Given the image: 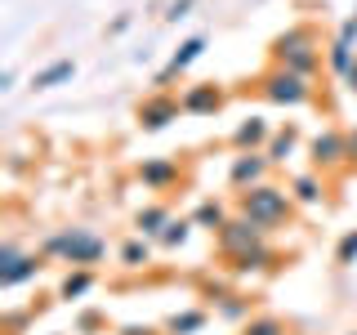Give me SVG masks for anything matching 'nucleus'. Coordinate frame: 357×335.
<instances>
[{
    "instance_id": "4",
    "label": "nucleus",
    "mask_w": 357,
    "mask_h": 335,
    "mask_svg": "<svg viewBox=\"0 0 357 335\" xmlns=\"http://www.w3.org/2000/svg\"><path fill=\"white\" fill-rule=\"evenodd\" d=\"M255 89H259V94H264L273 107H308L312 98H317L312 81H304V76H295V72H286V67H268Z\"/></svg>"
},
{
    "instance_id": "14",
    "label": "nucleus",
    "mask_w": 357,
    "mask_h": 335,
    "mask_svg": "<svg viewBox=\"0 0 357 335\" xmlns=\"http://www.w3.org/2000/svg\"><path fill=\"white\" fill-rule=\"evenodd\" d=\"M45 264H50V260H45L40 251H22L9 268H0V286H5V290H18V286L36 282V277L45 273Z\"/></svg>"
},
{
    "instance_id": "8",
    "label": "nucleus",
    "mask_w": 357,
    "mask_h": 335,
    "mask_svg": "<svg viewBox=\"0 0 357 335\" xmlns=\"http://www.w3.org/2000/svg\"><path fill=\"white\" fill-rule=\"evenodd\" d=\"M282 268V251H277L273 241H264V246H250V251H241V255H232L228 260V277H264V273H277Z\"/></svg>"
},
{
    "instance_id": "20",
    "label": "nucleus",
    "mask_w": 357,
    "mask_h": 335,
    "mask_svg": "<svg viewBox=\"0 0 357 335\" xmlns=\"http://www.w3.org/2000/svg\"><path fill=\"white\" fill-rule=\"evenodd\" d=\"M94 286H98V273H94V268H67L59 290H54V299H67V304H72V299H85Z\"/></svg>"
},
{
    "instance_id": "32",
    "label": "nucleus",
    "mask_w": 357,
    "mask_h": 335,
    "mask_svg": "<svg viewBox=\"0 0 357 335\" xmlns=\"http://www.w3.org/2000/svg\"><path fill=\"white\" fill-rule=\"evenodd\" d=\"M130 27H134V14H116V18L107 22V36H126Z\"/></svg>"
},
{
    "instance_id": "34",
    "label": "nucleus",
    "mask_w": 357,
    "mask_h": 335,
    "mask_svg": "<svg viewBox=\"0 0 357 335\" xmlns=\"http://www.w3.org/2000/svg\"><path fill=\"white\" fill-rule=\"evenodd\" d=\"M76 327H81V331H98V327H103V318H98V313H81Z\"/></svg>"
},
{
    "instance_id": "11",
    "label": "nucleus",
    "mask_w": 357,
    "mask_h": 335,
    "mask_svg": "<svg viewBox=\"0 0 357 335\" xmlns=\"http://www.w3.org/2000/svg\"><path fill=\"white\" fill-rule=\"evenodd\" d=\"M178 103H183V117H215L228 103V89L219 81H197V85H183Z\"/></svg>"
},
{
    "instance_id": "3",
    "label": "nucleus",
    "mask_w": 357,
    "mask_h": 335,
    "mask_svg": "<svg viewBox=\"0 0 357 335\" xmlns=\"http://www.w3.org/2000/svg\"><path fill=\"white\" fill-rule=\"evenodd\" d=\"M237 215L264 223L268 232H277V228L290 223V215H295V197H290V188H282V184L268 179V184H259V188L237 193Z\"/></svg>"
},
{
    "instance_id": "35",
    "label": "nucleus",
    "mask_w": 357,
    "mask_h": 335,
    "mask_svg": "<svg viewBox=\"0 0 357 335\" xmlns=\"http://www.w3.org/2000/svg\"><path fill=\"white\" fill-rule=\"evenodd\" d=\"M349 170H357V130H349Z\"/></svg>"
},
{
    "instance_id": "22",
    "label": "nucleus",
    "mask_w": 357,
    "mask_h": 335,
    "mask_svg": "<svg viewBox=\"0 0 357 335\" xmlns=\"http://www.w3.org/2000/svg\"><path fill=\"white\" fill-rule=\"evenodd\" d=\"M206 322H210V313L206 308H178V313H170L165 318V335H201L206 331Z\"/></svg>"
},
{
    "instance_id": "19",
    "label": "nucleus",
    "mask_w": 357,
    "mask_h": 335,
    "mask_svg": "<svg viewBox=\"0 0 357 335\" xmlns=\"http://www.w3.org/2000/svg\"><path fill=\"white\" fill-rule=\"evenodd\" d=\"M116 260H121V268H126V273H143V268L156 260V241H148V237H139V232H134V237L121 241Z\"/></svg>"
},
{
    "instance_id": "36",
    "label": "nucleus",
    "mask_w": 357,
    "mask_h": 335,
    "mask_svg": "<svg viewBox=\"0 0 357 335\" xmlns=\"http://www.w3.org/2000/svg\"><path fill=\"white\" fill-rule=\"evenodd\" d=\"M14 81H18V72H14V67H5V76H0V89L9 94V89H14Z\"/></svg>"
},
{
    "instance_id": "26",
    "label": "nucleus",
    "mask_w": 357,
    "mask_h": 335,
    "mask_svg": "<svg viewBox=\"0 0 357 335\" xmlns=\"http://www.w3.org/2000/svg\"><path fill=\"white\" fill-rule=\"evenodd\" d=\"M241 335H290V331L277 313H255L250 322H241Z\"/></svg>"
},
{
    "instance_id": "30",
    "label": "nucleus",
    "mask_w": 357,
    "mask_h": 335,
    "mask_svg": "<svg viewBox=\"0 0 357 335\" xmlns=\"http://www.w3.org/2000/svg\"><path fill=\"white\" fill-rule=\"evenodd\" d=\"M335 40H344V45H357V14H349L340 22V31H335Z\"/></svg>"
},
{
    "instance_id": "24",
    "label": "nucleus",
    "mask_w": 357,
    "mask_h": 335,
    "mask_svg": "<svg viewBox=\"0 0 357 335\" xmlns=\"http://www.w3.org/2000/svg\"><path fill=\"white\" fill-rule=\"evenodd\" d=\"M353 63H357V45H344V40H331L326 45V72L331 76H349L353 72Z\"/></svg>"
},
{
    "instance_id": "1",
    "label": "nucleus",
    "mask_w": 357,
    "mask_h": 335,
    "mask_svg": "<svg viewBox=\"0 0 357 335\" xmlns=\"http://www.w3.org/2000/svg\"><path fill=\"white\" fill-rule=\"evenodd\" d=\"M36 251L45 255V260H59L67 268H98L107 260V241L98 237L94 228H85V223H67V228L45 232Z\"/></svg>"
},
{
    "instance_id": "33",
    "label": "nucleus",
    "mask_w": 357,
    "mask_h": 335,
    "mask_svg": "<svg viewBox=\"0 0 357 335\" xmlns=\"http://www.w3.org/2000/svg\"><path fill=\"white\" fill-rule=\"evenodd\" d=\"M18 255H22V251H18V241H5V246H0V268H9V264L18 260Z\"/></svg>"
},
{
    "instance_id": "17",
    "label": "nucleus",
    "mask_w": 357,
    "mask_h": 335,
    "mask_svg": "<svg viewBox=\"0 0 357 335\" xmlns=\"http://www.w3.org/2000/svg\"><path fill=\"white\" fill-rule=\"evenodd\" d=\"M268 139H273V126H268V117H245L237 130H232V148L237 152H264Z\"/></svg>"
},
{
    "instance_id": "9",
    "label": "nucleus",
    "mask_w": 357,
    "mask_h": 335,
    "mask_svg": "<svg viewBox=\"0 0 357 335\" xmlns=\"http://www.w3.org/2000/svg\"><path fill=\"white\" fill-rule=\"evenodd\" d=\"M134 179H139L148 193H170L178 179H183V161H174V156H143V161L134 165Z\"/></svg>"
},
{
    "instance_id": "25",
    "label": "nucleus",
    "mask_w": 357,
    "mask_h": 335,
    "mask_svg": "<svg viewBox=\"0 0 357 335\" xmlns=\"http://www.w3.org/2000/svg\"><path fill=\"white\" fill-rule=\"evenodd\" d=\"M215 313L223 322H250L255 318V308H250V299L241 295V290H228L223 299H215Z\"/></svg>"
},
{
    "instance_id": "21",
    "label": "nucleus",
    "mask_w": 357,
    "mask_h": 335,
    "mask_svg": "<svg viewBox=\"0 0 357 335\" xmlns=\"http://www.w3.org/2000/svg\"><path fill=\"white\" fill-rule=\"evenodd\" d=\"M188 219H192L197 228H206V232H219L223 223L232 219V210L223 206V201H215V197H201L197 206H192V215H188Z\"/></svg>"
},
{
    "instance_id": "7",
    "label": "nucleus",
    "mask_w": 357,
    "mask_h": 335,
    "mask_svg": "<svg viewBox=\"0 0 357 335\" xmlns=\"http://www.w3.org/2000/svg\"><path fill=\"white\" fill-rule=\"evenodd\" d=\"M215 241H219V251H223V260H232V255H241V251H250V246H264L268 241V228L264 223H255V219H245L232 210V219L223 223V228L215 232Z\"/></svg>"
},
{
    "instance_id": "29",
    "label": "nucleus",
    "mask_w": 357,
    "mask_h": 335,
    "mask_svg": "<svg viewBox=\"0 0 357 335\" xmlns=\"http://www.w3.org/2000/svg\"><path fill=\"white\" fill-rule=\"evenodd\" d=\"M27 318H36V304L22 308V313H9V318H5V335H22V322H27Z\"/></svg>"
},
{
    "instance_id": "15",
    "label": "nucleus",
    "mask_w": 357,
    "mask_h": 335,
    "mask_svg": "<svg viewBox=\"0 0 357 335\" xmlns=\"http://www.w3.org/2000/svg\"><path fill=\"white\" fill-rule=\"evenodd\" d=\"M299 139H304L299 121H286V126H277V130H273V139H268V148H264V156L273 161V170H277V165H286L290 156L299 152Z\"/></svg>"
},
{
    "instance_id": "28",
    "label": "nucleus",
    "mask_w": 357,
    "mask_h": 335,
    "mask_svg": "<svg viewBox=\"0 0 357 335\" xmlns=\"http://www.w3.org/2000/svg\"><path fill=\"white\" fill-rule=\"evenodd\" d=\"M192 9H197V0H170V5H165V22H183L188 14H192Z\"/></svg>"
},
{
    "instance_id": "27",
    "label": "nucleus",
    "mask_w": 357,
    "mask_h": 335,
    "mask_svg": "<svg viewBox=\"0 0 357 335\" xmlns=\"http://www.w3.org/2000/svg\"><path fill=\"white\" fill-rule=\"evenodd\" d=\"M357 264V228H349L335 241V268H353Z\"/></svg>"
},
{
    "instance_id": "5",
    "label": "nucleus",
    "mask_w": 357,
    "mask_h": 335,
    "mask_svg": "<svg viewBox=\"0 0 357 335\" xmlns=\"http://www.w3.org/2000/svg\"><path fill=\"white\" fill-rule=\"evenodd\" d=\"M183 117V103H178L174 89H152L148 98H139V107H134V126L143 134H161L170 130L174 121Z\"/></svg>"
},
{
    "instance_id": "6",
    "label": "nucleus",
    "mask_w": 357,
    "mask_h": 335,
    "mask_svg": "<svg viewBox=\"0 0 357 335\" xmlns=\"http://www.w3.org/2000/svg\"><path fill=\"white\" fill-rule=\"evenodd\" d=\"M308 161H312V170H321V174L344 170V165H349V130H340V126L317 130L308 139Z\"/></svg>"
},
{
    "instance_id": "37",
    "label": "nucleus",
    "mask_w": 357,
    "mask_h": 335,
    "mask_svg": "<svg viewBox=\"0 0 357 335\" xmlns=\"http://www.w3.org/2000/svg\"><path fill=\"white\" fill-rule=\"evenodd\" d=\"M344 89H349V94H357V63H353V72L344 76Z\"/></svg>"
},
{
    "instance_id": "39",
    "label": "nucleus",
    "mask_w": 357,
    "mask_h": 335,
    "mask_svg": "<svg viewBox=\"0 0 357 335\" xmlns=\"http://www.w3.org/2000/svg\"><path fill=\"white\" fill-rule=\"evenodd\" d=\"M353 14H357V9H353Z\"/></svg>"
},
{
    "instance_id": "31",
    "label": "nucleus",
    "mask_w": 357,
    "mask_h": 335,
    "mask_svg": "<svg viewBox=\"0 0 357 335\" xmlns=\"http://www.w3.org/2000/svg\"><path fill=\"white\" fill-rule=\"evenodd\" d=\"M116 335H165V331L161 327H148V322H126Z\"/></svg>"
},
{
    "instance_id": "23",
    "label": "nucleus",
    "mask_w": 357,
    "mask_h": 335,
    "mask_svg": "<svg viewBox=\"0 0 357 335\" xmlns=\"http://www.w3.org/2000/svg\"><path fill=\"white\" fill-rule=\"evenodd\" d=\"M192 232H197L192 219H188V215H174L170 223H165V232L156 237V251H183V246L192 241Z\"/></svg>"
},
{
    "instance_id": "38",
    "label": "nucleus",
    "mask_w": 357,
    "mask_h": 335,
    "mask_svg": "<svg viewBox=\"0 0 357 335\" xmlns=\"http://www.w3.org/2000/svg\"><path fill=\"white\" fill-rule=\"evenodd\" d=\"M349 335H357V331H349Z\"/></svg>"
},
{
    "instance_id": "16",
    "label": "nucleus",
    "mask_w": 357,
    "mask_h": 335,
    "mask_svg": "<svg viewBox=\"0 0 357 335\" xmlns=\"http://www.w3.org/2000/svg\"><path fill=\"white\" fill-rule=\"evenodd\" d=\"M174 219V210H170V201H148V206H139L134 210V232L139 237H148V241H156L165 232V223Z\"/></svg>"
},
{
    "instance_id": "12",
    "label": "nucleus",
    "mask_w": 357,
    "mask_h": 335,
    "mask_svg": "<svg viewBox=\"0 0 357 335\" xmlns=\"http://www.w3.org/2000/svg\"><path fill=\"white\" fill-rule=\"evenodd\" d=\"M206 50H210V40H206V36H188V40H178V50L170 54V63L156 72V81H152V85H156V89H170L178 76L188 72V67L201 63V54H206Z\"/></svg>"
},
{
    "instance_id": "2",
    "label": "nucleus",
    "mask_w": 357,
    "mask_h": 335,
    "mask_svg": "<svg viewBox=\"0 0 357 335\" xmlns=\"http://www.w3.org/2000/svg\"><path fill=\"white\" fill-rule=\"evenodd\" d=\"M268 59H273V67H286V72L304 76V81H312V76L326 67V59H321V40H317V31H312L308 22H295V27H286L282 36H273Z\"/></svg>"
},
{
    "instance_id": "10",
    "label": "nucleus",
    "mask_w": 357,
    "mask_h": 335,
    "mask_svg": "<svg viewBox=\"0 0 357 335\" xmlns=\"http://www.w3.org/2000/svg\"><path fill=\"white\" fill-rule=\"evenodd\" d=\"M268 174H273V161H268L264 152H237V156L228 161V184H232V193H245V188L268 184Z\"/></svg>"
},
{
    "instance_id": "18",
    "label": "nucleus",
    "mask_w": 357,
    "mask_h": 335,
    "mask_svg": "<svg viewBox=\"0 0 357 335\" xmlns=\"http://www.w3.org/2000/svg\"><path fill=\"white\" fill-rule=\"evenodd\" d=\"M76 76V59H54V63H45V67H36L31 72V94H45V89H59V85H67Z\"/></svg>"
},
{
    "instance_id": "13",
    "label": "nucleus",
    "mask_w": 357,
    "mask_h": 335,
    "mask_svg": "<svg viewBox=\"0 0 357 335\" xmlns=\"http://www.w3.org/2000/svg\"><path fill=\"white\" fill-rule=\"evenodd\" d=\"M290 197H295V206H304V210H317V206H326V179H321V170H299V174H290Z\"/></svg>"
}]
</instances>
